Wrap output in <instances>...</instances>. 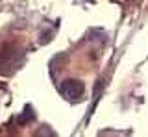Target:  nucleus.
Segmentation results:
<instances>
[{"mask_svg":"<svg viewBox=\"0 0 148 137\" xmlns=\"http://www.w3.org/2000/svg\"><path fill=\"white\" fill-rule=\"evenodd\" d=\"M24 50L13 43H6L0 48V74H11L17 71L18 65H22Z\"/></svg>","mask_w":148,"mask_h":137,"instance_id":"f257e3e1","label":"nucleus"},{"mask_svg":"<svg viewBox=\"0 0 148 137\" xmlns=\"http://www.w3.org/2000/svg\"><path fill=\"white\" fill-rule=\"evenodd\" d=\"M61 95L67 100H71V102H78V100L83 98V95H85V85L82 84L80 80H65L61 84Z\"/></svg>","mask_w":148,"mask_h":137,"instance_id":"f03ea898","label":"nucleus"}]
</instances>
